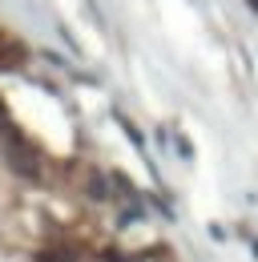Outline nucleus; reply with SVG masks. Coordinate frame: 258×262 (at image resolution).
Instances as JSON below:
<instances>
[{
    "instance_id": "obj_2",
    "label": "nucleus",
    "mask_w": 258,
    "mask_h": 262,
    "mask_svg": "<svg viewBox=\"0 0 258 262\" xmlns=\"http://www.w3.org/2000/svg\"><path fill=\"white\" fill-rule=\"evenodd\" d=\"M89 198H105V186H101L97 173H89Z\"/></svg>"
},
{
    "instance_id": "obj_1",
    "label": "nucleus",
    "mask_w": 258,
    "mask_h": 262,
    "mask_svg": "<svg viewBox=\"0 0 258 262\" xmlns=\"http://www.w3.org/2000/svg\"><path fill=\"white\" fill-rule=\"evenodd\" d=\"M4 158H8V165H12L20 178H36V173H40V162H36V154H32L25 141H8V154H4Z\"/></svg>"
}]
</instances>
